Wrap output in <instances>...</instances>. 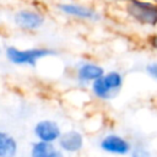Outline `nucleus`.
Instances as JSON below:
<instances>
[{"instance_id":"nucleus-7","label":"nucleus","mask_w":157,"mask_h":157,"mask_svg":"<svg viewBox=\"0 0 157 157\" xmlns=\"http://www.w3.org/2000/svg\"><path fill=\"white\" fill-rule=\"evenodd\" d=\"M29 157H65L64 152L54 146V144L37 141L31 146Z\"/></svg>"},{"instance_id":"nucleus-8","label":"nucleus","mask_w":157,"mask_h":157,"mask_svg":"<svg viewBox=\"0 0 157 157\" xmlns=\"http://www.w3.org/2000/svg\"><path fill=\"white\" fill-rule=\"evenodd\" d=\"M16 23L23 28H38L39 26H42V23L44 22V18L33 11H20L16 13Z\"/></svg>"},{"instance_id":"nucleus-6","label":"nucleus","mask_w":157,"mask_h":157,"mask_svg":"<svg viewBox=\"0 0 157 157\" xmlns=\"http://www.w3.org/2000/svg\"><path fill=\"white\" fill-rule=\"evenodd\" d=\"M129 11L136 20L141 22H147V23L157 22V9L148 6L146 4L132 2V5L129 6Z\"/></svg>"},{"instance_id":"nucleus-1","label":"nucleus","mask_w":157,"mask_h":157,"mask_svg":"<svg viewBox=\"0 0 157 157\" xmlns=\"http://www.w3.org/2000/svg\"><path fill=\"white\" fill-rule=\"evenodd\" d=\"M120 86H121V76L118 72H109L105 76H101L96 78L92 90L97 97L108 99L114 94L115 91L120 88Z\"/></svg>"},{"instance_id":"nucleus-4","label":"nucleus","mask_w":157,"mask_h":157,"mask_svg":"<svg viewBox=\"0 0 157 157\" xmlns=\"http://www.w3.org/2000/svg\"><path fill=\"white\" fill-rule=\"evenodd\" d=\"M33 134L36 135L38 141L54 144L55 141L59 140V137L61 135V129L56 121L44 119V120H39L34 125Z\"/></svg>"},{"instance_id":"nucleus-14","label":"nucleus","mask_w":157,"mask_h":157,"mask_svg":"<svg viewBox=\"0 0 157 157\" xmlns=\"http://www.w3.org/2000/svg\"><path fill=\"white\" fill-rule=\"evenodd\" d=\"M152 45H153L155 48H157V37H155V38L152 39Z\"/></svg>"},{"instance_id":"nucleus-10","label":"nucleus","mask_w":157,"mask_h":157,"mask_svg":"<svg viewBox=\"0 0 157 157\" xmlns=\"http://www.w3.org/2000/svg\"><path fill=\"white\" fill-rule=\"evenodd\" d=\"M60 10L65 13L72 15V16H77V17H83V18H92L94 16V11L80 6V5H71V4H64L59 6Z\"/></svg>"},{"instance_id":"nucleus-11","label":"nucleus","mask_w":157,"mask_h":157,"mask_svg":"<svg viewBox=\"0 0 157 157\" xmlns=\"http://www.w3.org/2000/svg\"><path fill=\"white\" fill-rule=\"evenodd\" d=\"M101 76H103V69L101 66H97L93 64L82 65L78 70V77L85 81H92Z\"/></svg>"},{"instance_id":"nucleus-9","label":"nucleus","mask_w":157,"mask_h":157,"mask_svg":"<svg viewBox=\"0 0 157 157\" xmlns=\"http://www.w3.org/2000/svg\"><path fill=\"white\" fill-rule=\"evenodd\" d=\"M18 152L17 140L6 131H0V157H16Z\"/></svg>"},{"instance_id":"nucleus-3","label":"nucleus","mask_w":157,"mask_h":157,"mask_svg":"<svg viewBox=\"0 0 157 157\" xmlns=\"http://www.w3.org/2000/svg\"><path fill=\"white\" fill-rule=\"evenodd\" d=\"M7 58L11 63L15 64H29L34 65L38 59L50 55L54 52L49 49H28V50H18L17 48H9L7 49Z\"/></svg>"},{"instance_id":"nucleus-13","label":"nucleus","mask_w":157,"mask_h":157,"mask_svg":"<svg viewBox=\"0 0 157 157\" xmlns=\"http://www.w3.org/2000/svg\"><path fill=\"white\" fill-rule=\"evenodd\" d=\"M147 71H148V74L151 76H153V77L157 78V63H153V64L148 65L147 66Z\"/></svg>"},{"instance_id":"nucleus-5","label":"nucleus","mask_w":157,"mask_h":157,"mask_svg":"<svg viewBox=\"0 0 157 157\" xmlns=\"http://www.w3.org/2000/svg\"><path fill=\"white\" fill-rule=\"evenodd\" d=\"M83 144H85L83 136L77 130H69L61 132L58 140L59 150L63 151L64 153H70V155L80 152L83 147Z\"/></svg>"},{"instance_id":"nucleus-2","label":"nucleus","mask_w":157,"mask_h":157,"mask_svg":"<svg viewBox=\"0 0 157 157\" xmlns=\"http://www.w3.org/2000/svg\"><path fill=\"white\" fill-rule=\"evenodd\" d=\"M131 144L123 136L117 134H109L104 136L99 142V148L109 155L126 156L131 151Z\"/></svg>"},{"instance_id":"nucleus-12","label":"nucleus","mask_w":157,"mask_h":157,"mask_svg":"<svg viewBox=\"0 0 157 157\" xmlns=\"http://www.w3.org/2000/svg\"><path fill=\"white\" fill-rule=\"evenodd\" d=\"M130 157H152L151 152L148 148H146L145 146H134L131 147L130 151Z\"/></svg>"}]
</instances>
